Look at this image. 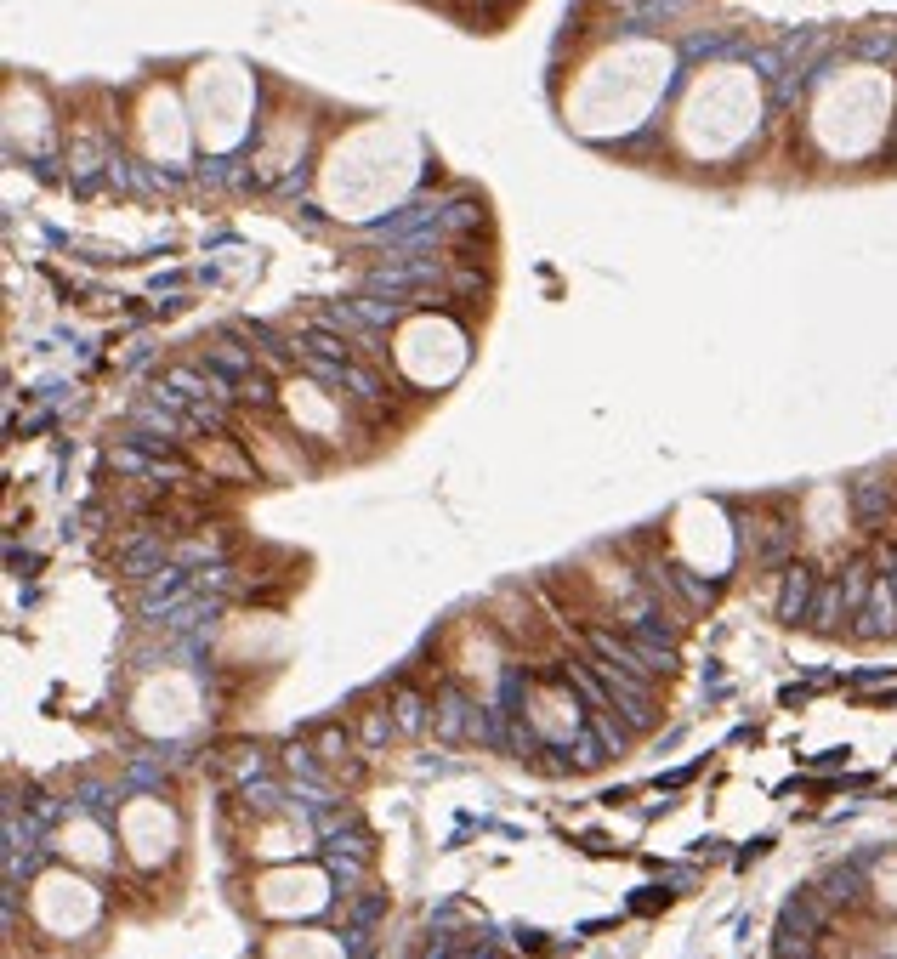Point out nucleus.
<instances>
[{
  "instance_id": "1",
  "label": "nucleus",
  "mask_w": 897,
  "mask_h": 959,
  "mask_svg": "<svg viewBox=\"0 0 897 959\" xmlns=\"http://www.w3.org/2000/svg\"><path fill=\"white\" fill-rule=\"evenodd\" d=\"M812 596H818V585H812V568H784V591H778V619H807L812 613Z\"/></svg>"
},
{
  "instance_id": "2",
  "label": "nucleus",
  "mask_w": 897,
  "mask_h": 959,
  "mask_svg": "<svg viewBox=\"0 0 897 959\" xmlns=\"http://www.w3.org/2000/svg\"><path fill=\"white\" fill-rule=\"evenodd\" d=\"M432 721H438V738H466V721L483 727V721L472 715V704H466V693H455V687L438 698V715H432Z\"/></svg>"
},
{
  "instance_id": "3",
  "label": "nucleus",
  "mask_w": 897,
  "mask_h": 959,
  "mask_svg": "<svg viewBox=\"0 0 897 959\" xmlns=\"http://www.w3.org/2000/svg\"><path fill=\"white\" fill-rule=\"evenodd\" d=\"M421 721H426V704H421L415 693H398V727H404V733H415Z\"/></svg>"
}]
</instances>
